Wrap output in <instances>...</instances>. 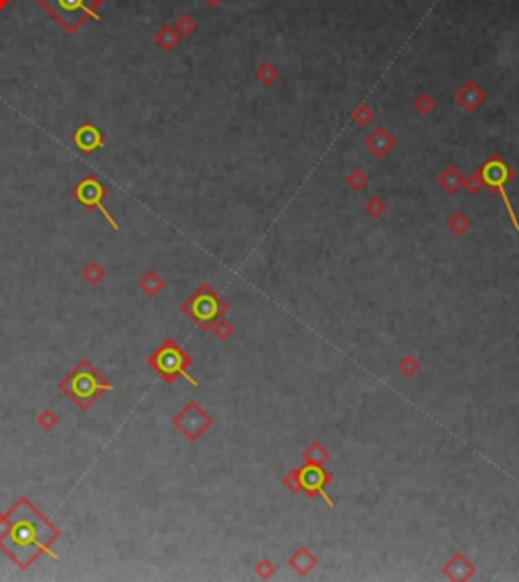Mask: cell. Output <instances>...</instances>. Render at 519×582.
<instances>
[{"label":"cell","mask_w":519,"mask_h":582,"mask_svg":"<svg viewBox=\"0 0 519 582\" xmlns=\"http://www.w3.org/2000/svg\"><path fill=\"white\" fill-rule=\"evenodd\" d=\"M258 574L262 576V579H266V576H270L272 572H274V568H272V564L268 562V560H264V562H260L258 564Z\"/></svg>","instance_id":"603a6c76"},{"label":"cell","mask_w":519,"mask_h":582,"mask_svg":"<svg viewBox=\"0 0 519 582\" xmlns=\"http://www.w3.org/2000/svg\"><path fill=\"white\" fill-rule=\"evenodd\" d=\"M368 211H370L371 216H377L379 211H383V203H379V201H373L370 207H368Z\"/></svg>","instance_id":"484cf974"},{"label":"cell","mask_w":519,"mask_h":582,"mask_svg":"<svg viewBox=\"0 0 519 582\" xmlns=\"http://www.w3.org/2000/svg\"><path fill=\"white\" fill-rule=\"evenodd\" d=\"M37 2L67 33H77L87 19H100L98 12L89 10L85 0H37Z\"/></svg>","instance_id":"5b68a950"},{"label":"cell","mask_w":519,"mask_h":582,"mask_svg":"<svg viewBox=\"0 0 519 582\" xmlns=\"http://www.w3.org/2000/svg\"><path fill=\"white\" fill-rule=\"evenodd\" d=\"M467 225H469V223H467V219L463 218V216H456V218L450 221V227H452L454 233H463V231L467 229Z\"/></svg>","instance_id":"7402d4cb"},{"label":"cell","mask_w":519,"mask_h":582,"mask_svg":"<svg viewBox=\"0 0 519 582\" xmlns=\"http://www.w3.org/2000/svg\"><path fill=\"white\" fill-rule=\"evenodd\" d=\"M211 331H213V335H215L220 341H227V339L231 337V333H233L231 325H229V323H225V321H218V323L211 327Z\"/></svg>","instance_id":"ffe728a7"},{"label":"cell","mask_w":519,"mask_h":582,"mask_svg":"<svg viewBox=\"0 0 519 582\" xmlns=\"http://www.w3.org/2000/svg\"><path fill=\"white\" fill-rule=\"evenodd\" d=\"M511 175H513L511 169H509L499 156H495V158H491L489 163H485V167L481 169V181L501 195V199L505 201V207H507V214H509V218H511L513 227L519 229V221L518 218H516L513 205H511V201H509V197H507V193H505V183L511 181Z\"/></svg>","instance_id":"52a82bcc"},{"label":"cell","mask_w":519,"mask_h":582,"mask_svg":"<svg viewBox=\"0 0 519 582\" xmlns=\"http://www.w3.org/2000/svg\"><path fill=\"white\" fill-rule=\"evenodd\" d=\"M173 424L187 440H197L213 424V420L197 402H189L185 408L173 418Z\"/></svg>","instance_id":"ba28073f"},{"label":"cell","mask_w":519,"mask_h":582,"mask_svg":"<svg viewBox=\"0 0 519 582\" xmlns=\"http://www.w3.org/2000/svg\"><path fill=\"white\" fill-rule=\"evenodd\" d=\"M400 369H402L404 375H414V373L418 371V364L414 362V357H406V360L400 364Z\"/></svg>","instance_id":"44dd1931"},{"label":"cell","mask_w":519,"mask_h":582,"mask_svg":"<svg viewBox=\"0 0 519 582\" xmlns=\"http://www.w3.org/2000/svg\"><path fill=\"white\" fill-rule=\"evenodd\" d=\"M147 364L167 384H173L177 377H185L191 386H197V380L187 373V369H189V365L193 364V360L189 357V353L175 339H165L162 345L156 351L150 353Z\"/></svg>","instance_id":"3957f363"},{"label":"cell","mask_w":519,"mask_h":582,"mask_svg":"<svg viewBox=\"0 0 519 582\" xmlns=\"http://www.w3.org/2000/svg\"><path fill=\"white\" fill-rule=\"evenodd\" d=\"M191 29H193V25H191V21H189L187 17L181 21V23H177V31H179L181 35H189V31H191Z\"/></svg>","instance_id":"cb8c5ba5"},{"label":"cell","mask_w":519,"mask_h":582,"mask_svg":"<svg viewBox=\"0 0 519 582\" xmlns=\"http://www.w3.org/2000/svg\"><path fill=\"white\" fill-rule=\"evenodd\" d=\"M81 276H83V280L87 282V284H92V287H98L102 280H104V276H106V270L102 268V264H98L96 260H92L83 270H81Z\"/></svg>","instance_id":"5bb4252c"},{"label":"cell","mask_w":519,"mask_h":582,"mask_svg":"<svg viewBox=\"0 0 519 582\" xmlns=\"http://www.w3.org/2000/svg\"><path fill=\"white\" fill-rule=\"evenodd\" d=\"M441 183H443V187H445L446 191H450V193H454L460 185H463V179L458 177V173L454 171V169H450V171H446L445 175H443V179H441Z\"/></svg>","instance_id":"d6986e66"},{"label":"cell","mask_w":519,"mask_h":582,"mask_svg":"<svg viewBox=\"0 0 519 582\" xmlns=\"http://www.w3.org/2000/svg\"><path fill=\"white\" fill-rule=\"evenodd\" d=\"M37 422L43 430H47V433H49V430H53V428L59 424V416H57L53 410L45 408V410H43V412L37 416Z\"/></svg>","instance_id":"e0dca14e"},{"label":"cell","mask_w":519,"mask_h":582,"mask_svg":"<svg viewBox=\"0 0 519 582\" xmlns=\"http://www.w3.org/2000/svg\"><path fill=\"white\" fill-rule=\"evenodd\" d=\"M177 41H179V33H175L171 27H165V29L158 31V35H156L158 47H162V49H167V51H171V49L177 45Z\"/></svg>","instance_id":"9a60e30c"},{"label":"cell","mask_w":519,"mask_h":582,"mask_svg":"<svg viewBox=\"0 0 519 582\" xmlns=\"http://www.w3.org/2000/svg\"><path fill=\"white\" fill-rule=\"evenodd\" d=\"M138 289H140V292H145L147 296H156L158 292L165 289V280H162V276L158 272L150 270L145 276H140Z\"/></svg>","instance_id":"4fadbf2b"},{"label":"cell","mask_w":519,"mask_h":582,"mask_svg":"<svg viewBox=\"0 0 519 582\" xmlns=\"http://www.w3.org/2000/svg\"><path fill=\"white\" fill-rule=\"evenodd\" d=\"M297 475L302 491H306L310 497L321 495V497L333 508V501L329 499V495H327V491H325V487H327V483H329L331 477L321 467V463H306L300 471H297Z\"/></svg>","instance_id":"9c48e42d"},{"label":"cell","mask_w":519,"mask_h":582,"mask_svg":"<svg viewBox=\"0 0 519 582\" xmlns=\"http://www.w3.org/2000/svg\"><path fill=\"white\" fill-rule=\"evenodd\" d=\"M304 457H306L308 463H323V461L329 459V453L323 448L321 442H313V444L304 450Z\"/></svg>","instance_id":"2e32d148"},{"label":"cell","mask_w":519,"mask_h":582,"mask_svg":"<svg viewBox=\"0 0 519 582\" xmlns=\"http://www.w3.org/2000/svg\"><path fill=\"white\" fill-rule=\"evenodd\" d=\"M205 2H207V4H211V6H215V4H218L220 0H205Z\"/></svg>","instance_id":"f1b7e54d"},{"label":"cell","mask_w":519,"mask_h":582,"mask_svg":"<svg viewBox=\"0 0 519 582\" xmlns=\"http://www.w3.org/2000/svg\"><path fill=\"white\" fill-rule=\"evenodd\" d=\"M445 574L452 581H465L473 574V566L467 558H463L460 554H456L448 564L445 566Z\"/></svg>","instance_id":"8fae6325"},{"label":"cell","mask_w":519,"mask_h":582,"mask_svg":"<svg viewBox=\"0 0 519 582\" xmlns=\"http://www.w3.org/2000/svg\"><path fill=\"white\" fill-rule=\"evenodd\" d=\"M74 145L77 146V150L89 154V152H94V150L106 145V138H104V134L98 126L87 122V124H81L74 132Z\"/></svg>","instance_id":"30bf717a"},{"label":"cell","mask_w":519,"mask_h":582,"mask_svg":"<svg viewBox=\"0 0 519 582\" xmlns=\"http://www.w3.org/2000/svg\"><path fill=\"white\" fill-rule=\"evenodd\" d=\"M183 313L201 331H209L227 313V304L209 284H203L183 302Z\"/></svg>","instance_id":"277c9868"},{"label":"cell","mask_w":519,"mask_h":582,"mask_svg":"<svg viewBox=\"0 0 519 582\" xmlns=\"http://www.w3.org/2000/svg\"><path fill=\"white\" fill-rule=\"evenodd\" d=\"M290 566L297 570L298 574H308L317 566V558L306 548H300V550L295 552V556L290 558Z\"/></svg>","instance_id":"7c38bea8"},{"label":"cell","mask_w":519,"mask_h":582,"mask_svg":"<svg viewBox=\"0 0 519 582\" xmlns=\"http://www.w3.org/2000/svg\"><path fill=\"white\" fill-rule=\"evenodd\" d=\"M8 2H10V0H0V8H4V6H6Z\"/></svg>","instance_id":"83f0119b"},{"label":"cell","mask_w":519,"mask_h":582,"mask_svg":"<svg viewBox=\"0 0 519 582\" xmlns=\"http://www.w3.org/2000/svg\"><path fill=\"white\" fill-rule=\"evenodd\" d=\"M74 197L79 205H83V207H87V209H98V211L106 218V221L110 223L112 227L118 229V221L114 219V216H110V211H108L106 205H104V201H106V197H108V189L104 187V183L100 181V179L92 177V175L83 177L81 181L75 185Z\"/></svg>","instance_id":"8992f818"},{"label":"cell","mask_w":519,"mask_h":582,"mask_svg":"<svg viewBox=\"0 0 519 582\" xmlns=\"http://www.w3.org/2000/svg\"><path fill=\"white\" fill-rule=\"evenodd\" d=\"M59 536L61 530L29 497H19L10 510L0 513V550L21 570H29L45 554L59 560L51 550Z\"/></svg>","instance_id":"6da1fadb"},{"label":"cell","mask_w":519,"mask_h":582,"mask_svg":"<svg viewBox=\"0 0 519 582\" xmlns=\"http://www.w3.org/2000/svg\"><path fill=\"white\" fill-rule=\"evenodd\" d=\"M59 390L79 410H89L104 394L112 392L114 386L87 360H81L70 373H65V377H61Z\"/></svg>","instance_id":"7a4b0ae2"},{"label":"cell","mask_w":519,"mask_h":582,"mask_svg":"<svg viewBox=\"0 0 519 582\" xmlns=\"http://www.w3.org/2000/svg\"><path fill=\"white\" fill-rule=\"evenodd\" d=\"M85 2H87L89 10H94V12H96L100 6H104V4H106V0H85Z\"/></svg>","instance_id":"4316f807"},{"label":"cell","mask_w":519,"mask_h":582,"mask_svg":"<svg viewBox=\"0 0 519 582\" xmlns=\"http://www.w3.org/2000/svg\"><path fill=\"white\" fill-rule=\"evenodd\" d=\"M370 146L377 152V154H383L388 148H390V141H388V134L383 132V130H379V132H375L373 136H371L370 141Z\"/></svg>","instance_id":"ac0fdd59"},{"label":"cell","mask_w":519,"mask_h":582,"mask_svg":"<svg viewBox=\"0 0 519 582\" xmlns=\"http://www.w3.org/2000/svg\"><path fill=\"white\" fill-rule=\"evenodd\" d=\"M349 183H351V185H353L355 189H359L361 185H366V183H368V179H363V177L359 175V173H355V175H353V177L349 179Z\"/></svg>","instance_id":"d4e9b609"}]
</instances>
